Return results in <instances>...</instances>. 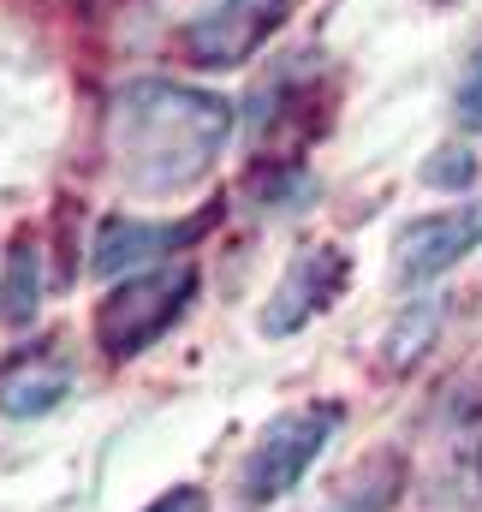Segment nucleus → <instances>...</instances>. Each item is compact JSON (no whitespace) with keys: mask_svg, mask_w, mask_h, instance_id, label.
I'll list each match as a JSON object with an SVG mask.
<instances>
[{"mask_svg":"<svg viewBox=\"0 0 482 512\" xmlns=\"http://www.w3.org/2000/svg\"><path fill=\"white\" fill-rule=\"evenodd\" d=\"M233 108L197 84L137 78L108 108V161L131 197H179L221 161Z\"/></svg>","mask_w":482,"mask_h":512,"instance_id":"f257e3e1","label":"nucleus"},{"mask_svg":"<svg viewBox=\"0 0 482 512\" xmlns=\"http://www.w3.org/2000/svg\"><path fill=\"white\" fill-rule=\"evenodd\" d=\"M191 304H197V262L191 256H173V262L120 274L108 286V298L96 304V346L114 364H131L149 346H161L185 322Z\"/></svg>","mask_w":482,"mask_h":512,"instance_id":"f03ea898","label":"nucleus"},{"mask_svg":"<svg viewBox=\"0 0 482 512\" xmlns=\"http://www.w3.org/2000/svg\"><path fill=\"white\" fill-rule=\"evenodd\" d=\"M340 423H346L340 405H292V411L268 417L239 459V477H233L239 501L244 507H274V501H286V495L310 477V465L328 453V441L340 435Z\"/></svg>","mask_w":482,"mask_h":512,"instance_id":"7ed1b4c3","label":"nucleus"},{"mask_svg":"<svg viewBox=\"0 0 482 512\" xmlns=\"http://www.w3.org/2000/svg\"><path fill=\"white\" fill-rule=\"evenodd\" d=\"M346 280H352V256L340 251V245H310V251H298L280 268V280H274V292H268L256 328H262L268 340H286V334L310 328L316 316H328V310L340 304Z\"/></svg>","mask_w":482,"mask_h":512,"instance_id":"20e7f679","label":"nucleus"},{"mask_svg":"<svg viewBox=\"0 0 482 512\" xmlns=\"http://www.w3.org/2000/svg\"><path fill=\"white\" fill-rule=\"evenodd\" d=\"M221 221V209H203V215H185V221H143V215H108L90 239V274L102 280H120L137 268H155V262H173L185 256L209 227Z\"/></svg>","mask_w":482,"mask_h":512,"instance_id":"39448f33","label":"nucleus"},{"mask_svg":"<svg viewBox=\"0 0 482 512\" xmlns=\"http://www.w3.org/2000/svg\"><path fill=\"white\" fill-rule=\"evenodd\" d=\"M477 245H482V197L459 203V209L417 215L393 233V280L399 286H429L447 268H459Z\"/></svg>","mask_w":482,"mask_h":512,"instance_id":"423d86ee","label":"nucleus"},{"mask_svg":"<svg viewBox=\"0 0 482 512\" xmlns=\"http://www.w3.org/2000/svg\"><path fill=\"white\" fill-rule=\"evenodd\" d=\"M298 0H221L209 6L203 18L185 24V54L203 66V72H233L244 66L286 18H292Z\"/></svg>","mask_w":482,"mask_h":512,"instance_id":"0eeeda50","label":"nucleus"},{"mask_svg":"<svg viewBox=\"0 0 482 512\" xmlns=\"http://www.w3.org/2000/svg\"><path fill=\"white\" fill-rule=\"evenodd\" d=\"M72 387H78V364L66 358L60 340L24 346V352H12L0 364V417H18V423L48 417V411H60L72 399Z\"/></svg>","mask_w":482,"mask_h":512,"instance_id":"6e6552de","label":"nucleus"},{"mask_svg":"<svg viewBox=\"0 0 482 512\" xmlns=\"http://www.w3.org/2000/svg\"><path fill=\"white\" fill-rule=\"evenodd\" d=\"M42 310V251L30 239H18L6 251V274H0V328H30Z\"/></svg>","mask_w":482,"mask_h":512,"instance_id":"1a4fd4ad","label":"nucleus"},{"mask_svg":"<svg viewBox=\"0 0 482 512\" xmlns=\"http://www.w3.org/2000/svg\"><path fill=\"white\" fill-rule=\"evenodd\" d=\"M435 328H441V304H435V298H417V304H411V310L387 328V364H393V370L417 364V358L429 352Z\"/></svg>","mask_w":482,"mask_h":512,"instance_id":"9d476101","label":"nucleus"},{"mask_svg":"<svg viewBox=\"0 0 482 512\" xmlns=\"http://www.w3.org/2000/svg\"><path fill=\"white\" fill-rule=\"evenodd\" d=\"M471 179H477V155L471 149H453V143L435 149L429 167H423V185H435V191H465Z\"/></svg>","mask_w":482,"mask_h":512,"instance_id":"9b49d317","label":"nucleus"},{"mask_svg":"<svg viewBox=\"0 0 482 512\" xmlns=\"http://www.w3.org/2000/svg\"><path fill=\"white\" fill-rule=\"evenodd\" d=\"M453 108H459V126L482 131V42L471 48V66H465V78H459V96H453Z\"/></svg>","mask_w":482,"mask_h":512,"instance_id":"f8f14e48","label":"nucleus"},{"mask_svg":"<svg viewBox=\"0 0 482 512\" xmlns=\"http://www.w3.org/2000/svg\"><path fill=\"white\" fill-rule=\"evenodd\" d=\"M143 512H209V495H203L197 483H179V489H167L161 501H149Z\"/></svg>","mask_w":482,"mask_h":512,"instance_id":"ddd939ff","label":"nucleus"},{"mask_svg":"<svg viewBox=\"0 0 482 512\" xmlns=\"http://www.w3.org/2000/svg\"><path fill=\"white\" fill-rule=\"evenodd\" d=\"M429 6H459V0H429Z\"/></svg>","mask_w":482,"mask_h":512,"instance_id":"4468645a","label":"nucleus"},{"mask_svg":"<svg viewBox=\"0 0 482 512\" xmlns=\"http://www.w3.org/2000/svg\"><path fill=\"white\" fill-rule=\"evenodd\" d=\"M477 483H482V447H477Z\"/></svg>","mask_w":482,"mask_h":512,"instance_id":"2eb2a0df","label":"nucleus"}]
</instances>
